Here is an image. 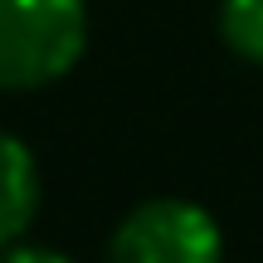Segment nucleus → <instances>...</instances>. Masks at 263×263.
I'll return each instance as SVG.
<instances>
[{
    "mask_svg": "<svg viewBox=\"0 0 263 263\" xmlns=\"http://www.w3.org/2000/svg\"><path fill=\"white\" fill-rule=\"evenodd\" d=\"M0 263H73L68 254H59V249H49V244H10V249H0Z\"/></svg>",
    "mask_w": 263,
    "mask_h": 263,
    "instance_id": "5",
    "label": "nucleus"
},
{
    "mask_svg": "<svg viewBox=\"0 0 263 263\" xmlns=\"http://www.w3.org/2000/svg\"><path fill=\"white\" fill-rule=\"evenodd\" d=\"M107 263H224V229L195 200L156 195L117 219Z\"/></svg>",
    "mask_w": 263,
    "mask_h": 263,
    "instance_id": "2",
    "label": "nucleus"
},
{
    "mask_svg": "<svg viewBox=\"0 0 263 263\" xmlns=\"http://www.w3.org/2000/svg\"><path fill=\"white\" fill-rule=\"evenodd\" d=\"M88 49L83 0H0V93L49 88Z\"/></svg>",
    "mask_w": 263,
    "mask_h": 263,
    "instance_id": "1",
    "label": "nucleus"
},
{
    "mask_svg": "<svg viewBox=\"0 0 263 263\" xmlns=\"http://www.w3.org/2000/svg\"><path fill=\"white\" fill-rule=\"evenodd\" d=\"M39 195H44V180H39V161L15 132L0 127V249L20 244L29 234L39 215Z\"/></svg>",
    "mask_w": 263,
    "mask_h": 263,
    "instance_id": "3",
    "label": "nucleus"
},
{
    "mask_svg": "<svg viewBox=\"0 0 263 263\" xmlns=\"http://www.w3.org/2000/svg\"><path fill=\"white\" fill-rule=\"evenodd\" d=\"M219 34L249 64H263V0H219Z\"/></svg>",
    "mask_w": 263,
    "mask_h": 263,
    "instance_id": "4",
    "label": "nucleus"
}]
</instances>
